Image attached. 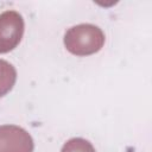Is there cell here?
<instances>
[{
	"label": "cell",
	"mask_w": 152,
	"mask_h": 152,
	"mask_svg": "<svg viewBox=\"0 0 152 152\" xmlns=\"http://www.w3.org/2000/svg\"><path fill=\"white\" fill-rule=\"evenodd\" d=\"M104 44L102 30L91 24H80L65 32L64 45L66 50L76 56H89L96 53Z\"/></svg>",
	"instance_id": "6da1fadb"
},
{
	"label": "cell",
	"mask_w": 152,
	"mask_h": 152,
	"mask_svg": "<svg viewBox=\"0 0 152 152\" xmlns=\"http://www.w3.org/2000/svg\"><path fill=\"white\" fill-rule=\"evenodd\" d=\"M24 34L23 17L15 11L0 14V53L12 51L18 46Z\"/></svg>",
	"instance_id": "7a4b0ae2"
},
{
	"label": "cell",
	"mask_w": 152,
	"mask_h": 152,
	"mask_svg": "<svg viewBox=\"0 0 152 152\" xmlns=\"http://www.w3.org/2000/svg\"><path fill=\"white\" fill-rule=\"evenodd\" d=\"M33 139L27 131L15 125L0 126V152H32Z\"/></svg>",
	"instance_id": "3957f363"
},
{
	"label": "cell",
	"mask_w": 152,
	"mask_h": 152,
	"mask_svg": "<svg viewBox=\"0 0 152 152\" xmlns=\"http://www.w3.org/2000/svg\"><path fill=\"white\" fill-rule=\"evenodd\" d=\"M17 70L7 61L0 59V97L5 96L15 84Z\"/></svg>",
	"instance_id": "277c9868"
},
{
	"label": "cell",
	"mask_w": 152,
	"mask_h": 152,
	"mask_svg": "<svg viewBox=\"0 0 152 152\" xmlns=\"http://www.w3.org/2000/svg\"><path fill=\"white\" fill-rule=\"evenodd\" d=\"M61 152H96V151L88 140L82 138H72L63 145Z\"/></svg>",
	"instance_id": "5b68a950"
}]
</instances>
